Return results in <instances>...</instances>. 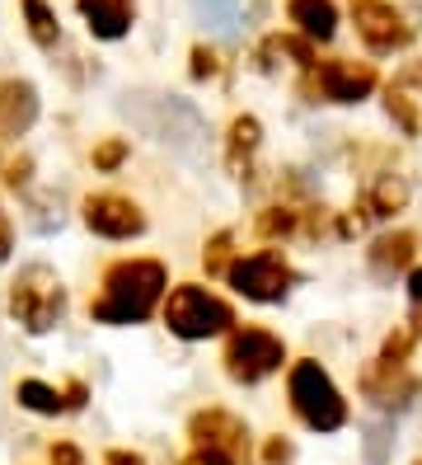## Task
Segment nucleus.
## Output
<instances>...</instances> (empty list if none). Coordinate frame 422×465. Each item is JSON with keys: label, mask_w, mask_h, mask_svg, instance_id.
Instances as JSON below:
<instances>
[{"label": "nucleus", "mask_w": 422, "mask_h": 465, "mask_svg": "<svg viewBox=\"0 0 422 465\" xmlns=\"http://www.w3.org/2000/svg\"><path fill=\"white\" fill-rule=\"evenodd\" d=\"M272 465H281V460H291V442H281V437H277V442H268V451H263Z\"/></svg>", "instance_id": "29"}, {"label": "nucleus", "mask_w": 422, "mask_h": 465, "mask_svg": "<svg viewBox=\"0 0 422 465\" xmlns=\"http://www.w3.org/2000/svg\"><path fill=\"white\" fill-rule=\"evenodd\" d=\"M164 324L179 339L197 343V339H216V334L231 330L235 311H231V301H221L216 292L197 287V282H183V287L169 292V301H164Z\"/></svg>", "instance_id": "3"}, {"label": "nucleus", "mask_w": 422, "mask_h": 465, "mask_svg": "<svg viewBox=\"0 0 422 465\" xmlns=\"http://www.w3.org/2000/svg\"><path fill=\"white\" fill-rule=\"evenodd\" d=\"M352 15H357V34L366 38L371 52H394V47L413 43L408 19L394 10L389 0H352Z\"/></svg>", "instance_id": "7"}, {"label": "nucleus", "mask_w": 422, "mask_h": 465, "mask_svg": "<svg viewBox=\"0 0 422 465\" xmlns=\"http://www.w3.org/2000/svg\"><path fill=\"white\" fill-rule=\"evenodd\" d=\"M192 5H197V15H202V24L211 34H235L253 15V0H192Z\"/></svg>", "instance_id": "14"}, {"label": "nucleus", "mask_w": 422, "mask_h": 465, "mask_svg": "<svg viewBox=\"0 0 422 465\" xmlns=\"http://www.w3.org/2000/svg\"><path fill=\"white\" fill-rule=\"evenodd\" d=\"M385 114L404 127V136H417V132H422V118H417V108H413V99H408L404 90H389V94H385Z\"/></svg>", "instance_id": "20"}, {"label": "nucleus", "mask_w": 422, "mask_h": 465, "mask_svg": "<svg viewBox=\"0 0 422 465\" xmlns=\"http://www.w3.org/2000/svg\"><path fill=\"white\" fill-rule=\"evenodd\" d=\"M38 123V90L28 80H0V136H19Z\"/></svg>", "instance_id": "11"}, {"label": "nucleus", "mask_w": 422, "mask_h": 465, "mask_svg": "<svg viewBox=\"0 0 422 465\" xmlns=\"http://www.w3.org/2000/svg\"><path fill=\"white\" fill-rule=\"evenodd\" d=\"M287 395H291V409H296V419L305 428L338 432L348 423V400L338 395V386L329 381V371L319 362H296L291 381H287Z\"/></svg>", "instance_id": "4"}, {"label": "nucleus", "mask_w": 422, "mask_h": 465, "mask_svg": "<svg viewBox=\"0 0 422 465\" xmlns=\"http://www.w3.org/2000/svg\"><path fill=\"white\" fill-rule=\"evenodd\" d=\"M84 226L103 240H132V235L146 231V212L123 193H94L84 203Z\"/></svg>", "instance_id": "8"}, {"label": "nucleus", "mask_w": 422, "mask_h": 465, "mask_svg": "<svg viewBox=\"0 0 422 465\" xmlns=\"http://www.w3.org/2000/svg\"><path fill=\"white\" fill-rule=\"evenodd\" d=\"M281 362H287V343L272 330H259V324L235 330L231 343H225V371H231V381H240V386H259V381H268Z\"/></svg>", "instance_id": "5"}, {"label": "nucleus", "mask_w": 422, "mask_h": 465, "mask_svg": "<svg viewBox=\"0 0 422 465\" xmlns=\"http://www.w3.org/2000/svg\"><path fill=\"white\" fill-rule=\"evenodd\" d=\"M0 259H10V226L0 222Z\"/></svg>", "instance_id": "33"}, {"label": "nucleus", "mask_w": 422, "mask_h": 465, "mask_svg": "<svg viewBox=\"0 0 422 465\" xmlns=\"http://www.w3.org/2000/svg\"><path fill=\"white\" fill-rule=\"evenodd\" d=\"M277 57H287L296 66H315V47H309V38H281V34H272L263 43V66H277Z\"/></svg>", "instance_id": "17"}, {"label": "nucleus", "mask_w": 422, "mask_h": 465, "mask_svg": "<svg viewBox=\"0 0 422 465\" xmlns=\"http://www.w3.org/2000/svg\"><path fill=\"white\" fill-rule=\"evenodd\" d=\"M24 19H28V34H34L38 47H56V38H62V24H56V15H52L47 0H24Z\"/></svg>", "instance_id": "16"}, {"label": "nucleus", "mask_w": 422, "mask_h": 465, "mask_svg": "<svg viewBox=\"0 0 422 465\" xmlns=\"http://www.w3.org/2000/svg\"><path fill=\"white\" fill-rule=\"evenodd\" d=\"M183 465H235V456H225V451H216V447H197Z\"/></svg>", "instance_id": "27"}, {"label": "nucleus", "mask_w": 422, "mask_h": 465, "mask_svg": "<svg viewBox=\"0 0 422 465\" xmlns=\"http://www.w3.org/2000/svg\"><path fill=\"white\" fill-rule=\"evenodd\" d=\"M404 203H408V183L394 179V174H385V179L371 188V216H389V212H399Z\"/></svg>", "instance_id": "19"}, {"label": "nucleus", "mask_w": 422, "mask_h": 465, "mask_svg": "<svg viewBox=\"0 0 422 465\" xmlns=\"http://www.w3.org/2000/svg\"><path fill=\"white\" fill-rule=\"evenodd\" d=\"M94 38H123L132 29V0H75Z\"/></svg>", "instance_id": "12"}, {"label": "nucleus", "mask_w": 422, "mask_h": 465, "mask_svg": "<svg viewBox=\"0 0 422 465\" xmlns=\"http://www.w3.org/2000/svg\"><path fill=\"white\" fill-rule=\"evenodd\" d=\"M413 254H417V235H413V231H389V235H380V240L371 244V263H376L380 272L408 268Z\"/></svg>", "instance_id": "15"}, {"label": "nucleus", "mask_w": 422, "mask_h": 465, "mask_svg": "<svg viewBox=\"0 0 422 465\" xmlns=\"http://www.w3.org/2000/svg\"><path fill=\"white\" fill-rule=\"evenodd\" d=\"M192 437H197V447H216V451L235 456V460L249 451V428H244L235 414H225V409L192 414Z\"/></svg>", "instance_id": "10"}, {"label": "nucleus", "mask_w": 422, "mask_h": 465, "mask_svg": "<svg viewBox=\"0 0 422 465\" xmlns=\"http://www.w3.org/2000/svg\"><path fill=\"white\" fill-rule=\"evenodd\" d=\"M80 404H84V386L71 381V386H66V409H80Z\"/></svg>", "instance_id": "32"}, {"label": "nucleus", "mask_w": 422, "mask_h": 465, "mask_svg": "<svg viewBox=\"0 0 422 465\" xmlns=\"http://www.w3.org/2000/svg\"><path fill=\"white\" fill-rule=\"evenodd\" d=\"M164 287H169L164 263H155V259H123V263L108 268L103 296L90 306V315L99 324H136V320H146L160 306Z\"/></svg>", "instance_id": "1"}, {"label": "nucleus", "mask_w": 422, "mask_h": 465, "mask_svg": "<svg viewBox=\"0 0 422 465\" xmlns=\"http://www.w3.org/2000/svg\"><path fill=\"white\" fill-rule=\"evenodd\" d=\"M413 339H417V334H408V330L389 334V339H385V348H380V362H389V367H404V358L413 352Z\"/></svg>", "instance_id": "23"}, {"label": "nucleus", "mask_w": 422, "mask_h": 465, "mask_svg": "<svg viewBox=\"0 0 422 465\" xmlns=\"http://www.w3.org/2000/svg\"><path fill=\"white\" fill-rule=\"evenodd\" d=\"M287 15L309 43H329L338 34V5L333 0H291Z\"/></svg>", "instance_id": "13"}, {"label": "nucleus", "mask_w": 422, "mask_h": 465, "mask_svg": "<svg viewBox=\"0 0 422 465\" xmlns=\"http://www.w3.org/2000/svg\"><path fill=\"white\" fill-rule=\"evenodd\" d=\"M19 404L34 409V414H62L66 395H56L52 386H43V381H19Z\"/></svg>", "instance_id": "18"}, {"label": "nucleus", "mask_w": 422, "mask_h": 465, "mask_svg": "<svg viewBox=\"0 0 422 465\" xmlns=\"http://www.w3.org/2000/svg\"><path fill=\"white\" fill-rule=\"evenodd\" d=\"M225 250H231V235H216V240L207 244V254H202L207 272H221V268H225Z\"/></svg>", "instance_id": "25"}, {"label": "nucleus", "mask_w": 422, "mask_h": 465, "mask_svg": "<svg viewBox=\"0 0 422 465\" xmlns=\"http://www.w3.org/2000/svg\"><path fill=\"white\" fill-rule=\"evenodd\" d=\"M216 71H221L216 52H207V47H192V75H197V80H207V75H216Z\"/></svg>", "instance_id": "26"}, {"label": "nucleus", "mask_w": 422, "mask_h": 465, "mask_svg": "<svg viewBox=\"0 0 422 465\" xmlns=\"http://www.w3.org/2000/svg\"><path fill=\"white\" fill-rule=\"evenodd\" d=\"M103 465H146V460H141L136 451H108V456H103Z\"/></svg>", "instance_id": "31"}, {"label": "nucleus", "mask_w": 422, "mask_h": 465, "mask_svg": "<svg viewBox=\"0 0 422 465\" xmlns=\"http://www.w3.org/2000/svg\"><path fill=\"white\" fill-rule=\"evenodd\" d=\"M408 301H413V306L422 311V263L408 272Z\"/></svg>", "instance_id": "30"}, {"label": "nucleus", "mask_w": 422, "mask_h": 465, "mask_svg": "<svg viewBox=\"0 0 422 465\" xmlns=\"http://www.w3.org/2000/svg\"><path fill=\"white\" fill-rule=\"evenodd\" d=\"M10 311L28 334H47L66 315V287L47 263H28L10 287Z\"/></svg>", "instance_id": "2"}, {"label": "nucleus", "mask_w": 422, "mask_h": 465, "mask_svg": "<svg viewBox=\"0 0 422 465\" xmlns=\"http://www.w3.org/2000/svg\"><path fill=\"white\" fill-rule=\"evenodd\" d=\"M225 278H231V287L240 296H249V301H281L287 287L296 282V272L277 250H263V254L235 259L231 268H225Z\"/></svg>", "instance_id": "6"}, {"label": "nucleus", "mask_w": 422, "mask_h": 465, "mask_svg": "<svg viewBox=\"0 0 422 465\" xmlns=\"http://www.w3.org/2000/svg\"><path fill=\"white\" fill-rule=\"evenodd\" d=\"M376 90V66L366 62H324L315 71V94H324L329 104H361Z\"/></svg>", "instance_id": "9"}, {"label": "nucleus", "mask_w": 422, "mask_h": 465, "mask_svg": "<svg viewBox=\"0 0 422 465\" xmlns=\"http://www.w3.org/2000/svg\"><path fill=\"white\" fill-rule=\"evenodd\" d=\"M123 160H127V142H118V136H113V142H103V146L94 151V165H99V170H118Z\"/></svg>", "instance_id": "24"}, {"label": "nucleus", "mask_w": 422, "mask_h": 465, "mask_svg": "<svg viewBox=\"0 0 422 465\" xmlns=\"http://www.w3.org/2000/svg\"><path fill=\"white\" fill-rule=\"evenodd\" d=\"M413 465H422V460H413Z\"/></svg>", "instance_id": "34"}, {"label": "nucleus", "mask_w": 422, "mask_h": 465, "mask_svg": "<svg viewBox=\"0 0 422 465\" xmlns=\"http://www.w3.org/2000/svg\"><path fill=\"white\" fill-rule=\"evenodd\" d=\"M259 142H263V127H259V118H235L231 123V160L244 151V155H253V151H259Z\"/></svg>", "instance_id": "21"}, {"label": "nucleus", "mask_w": 422, "mask_h": 465, "mask_svg": "<svg viewBox=\"0 0 422 465\" xmlns=\"http://www.w3.org/2000/svg\"><path fill=\"white\" fill-rule=\"evenodd\" d=\"M52 465H80V451L71 442H56L52 447Z\"/></svg>", "instance_id": "28"}, {"label": "nucleus", "mask_w": 422, "mask_h": 465, "mask_svg": "<svg viewBox=\"0 0 422 465\" xmlns=\"http://www.w3.org/2000/svg\"><path fill=\"white\" fill-rule=\"evenodd\" d=\"M259 231H263V235H291V231H296V212H287V207H268V212L259 216Z\"/></svg>", "instance_id": "22"}]
</instances>
